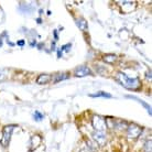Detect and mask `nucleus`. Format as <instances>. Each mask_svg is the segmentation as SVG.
<instances>
[{
    "label": "nucleus",
    "mask_w": 152,
    "mask_h": 152,
    "mask_svg": "<svg viewBox=\"0 0 152 152\" xmlns=\"http://www.w3.org/2000/svg\"><path fill=\"white\" fill-rule=\"evenodd\" d=\"M116 80L119 82V84H121L124 87L128 88V89H131V91H137L140 88V80L138 77H134V78H130L126 75L125 73H118Z\"/></svg>",
    "instance_id": "obj_1"
},
{
    "label": "nucleus",
    "mask_w": 152,
    "mask_h": 152,
    "mask_svg": "<svg viewBox=\"0 0 152 152\" xmlns=\"http://www.w3.org/2000/svg\"><path fill=\"white\" fill-rule=\"evenodd\" d=\"M15 125H8L4 128V130H2V137L0 139V143L2 145V147H7L9 145L12 131L15 130Z\"/></svg>",
    "instance_id": "obj_2"
},
{
    "label": "nucleus",
    "mask_w": 152,
    "mask_h": 152,
    "mask_svg": "<svg viewBox=\"0 0 152 152\" xmlns=\"http://www.w3.org/2000/svg\"><path fill=\"white\" fill-rule=\"evenodd\" d=\"M91 125L94 127L95 131H105L107 128V124H106V119L102 116H98V115H95L93 119H91Z\"/></svg>",
    "instance_id": "obj_3"
},
{
    "label": "nucleus",
    "mask_w": 152,
    "mask_h": 152,
    "mask_svg": "<svg viewBox=\"0 0 152 152\" xmlns=\"http://www.w3.org/2000/svg\"><path fill=\"white\" fill-rule=\"evenodd\" d=\"M141 131H142L141 127L134 125V124L130 125L129 127H128V129H127V136H128V139H129V140H134V139H137V138L141 134Z\"/></svg>",
    "instance_id": "obj_4"
},
{
    "label": "nucleus",
    "mask_w": 152,
    "mask_h": 152,
    "mask_svg": "<svg viewBox=\"0 0 152 152\" xmlns=\"http://www.w3.org/2000/svg\"><path fill=\"white\" fill-rule=\"evenodd\" d=\"M93 138L99 145H104L106 143V133L104 131H94Z\"/></svg>",
    "instance_id": "obj_5"
},
{
    "label": "nucleus",
    "mask_w": 152,
    "mask_h": 152,
    "mask_svg": "<svg viewBox=\"0 0 152 152\" xmlns=\"http://www.w3.org/2000/svg\"><path fill=\"white\" fill-rule=\"evenodd\" d=\"M75 75L77 77H84V76L91 75V71L88 69L87 66L82 65V66H78L77 69H75Z\"/></svg>",
    "instance_id": "obj_6"
},
{
    "label": "nucleus",
    "mask_w": 152,
    "mask_h": 152,
    "mask_svg": "<svg viewBox=\"0 0 152 152\" xmlns=\"http://www.w3.org/2000/svg\"><path fill=\"white\" fill-rule=\"evenodd\" d=\"M51 80H52V76L51 75H49V74H41V75H39V77L37 78V83L46 84V83H49Z\"/></svg>",
    "instance_id": "obj_7"
},
{
    "label": "nucleus",
    "mask_w": 152,
    "mask_h": 152,
    "mask_svg": "<svg viewBox=\"0 0 152 152\" xmlns=\"http://www.w3.org/2000/svg\"><path fill=\"white\" fill-rule=\"evenodd\" d=\"M76 24H77V27L80 28V30H82V31L87 30V28H88L87 21L84 19V18H78V19H76Z\"/></svg>",
    "instance_id": "obj_8"
},
{
    "label": "nucleus",
    "mask_w": 152,
    "mask_h": 152,
    "mask_svg": "<svg viewBox=\"0 0 152 152\" xmlns=\"http://www.w3.org/2000/svg\"><path fill=\"white\" fill-rule=\"evenodd\" d=\"M103 60L106 62V63H108V64H113L114 62H116L117 56H116L115 54H106V55H104Z\"/></svg>",
    "instance_id": "obj_9"
},
{
    "label": "nucleus",
    "mask_w": 152,
    "mask_h": 152,
    "mask_svg": "<svg viewBox=\"0 0 152 152\" xmlns=\"http://www.w3.org/2000/svg\"><path fill=\"white\" fill-rule=\"evenodd\" d=\"M91 97H106V98H111L113 96L108 93H105V91H99V93H96V94H91Z\"/></svg>",
    "instance_id": "obj_10"
},
{
    "label": "nucleus",
    "mask_w": 152,
    "mask_h": 152,
    "mask_svg": "<svg viewBox=\"0 0 152 152\" xmlns=\"http://www.w3.org/2000/svg\"><path fill=\"white\" fill-rule=\"evenodd\" d=\"M127 97H128V98L136 99V100H137V102H139V103H141V104H142V105H143V106L145 107V109H147V110H148L149 115H151V107L149 106L148 104H145V102H142V100H140V99H139V98H137V97H134V96H127Z\"/></svg>",
    "instance_id": "obj_11"
},
{
    "label": "nucleus",
    "mask_w": 152,
    "mask_h": 152,
    "mask_svg": "<svg viewBox=\"0 0 152 152\" xmlns=\"http://www.w3.org/2000/svg\"><path fill=\"white\" fill-rule=\"evenodd\" d=\"M67 78H69V75H67V74H57L53 78V82L54 83H57V82H60V80H67Z\"/></svg>",
    "instance_id": "obj_12"
},
{
    "label": "nucleus",
    "mask_w": 152,
    "mask_h": 152,
    "mask_svg": "<svg viewBox=\"0 0 152 152\" xmlns=\"http://www.w3.org/2000/svg\"><path fill=\"white\" fill-rule=\"evenodd\" d=\"M33 117H34V119L37 120V121H41L42 119L44 118V116H43V115H42L41 113H40V111L37 110L34 113V115H33Z\"/></svg>",
    "instance_id": "obj_13"
},
{
    "label": "nucleus",
    "mask_w": 152,
    "mask_h": 152,
    "mask_svg": "<svg viewBox=\"0 0 152 152\" xmlns=\"http://www.w3.org/2000/svg\"><path fill=\"white\" fill-rule=\"evenodd\" d=\"M145 150L149 152H151V140L147 141V143H145Z\"/></svg>",
    "instance_id": "obj_14"
},
{
    "label": "nucleus",
    "mask_w": 152,
    "mask_h": 152,
    "mask_svg": "<svg viewBox=\"0 0 152 152\" xmlns=\"http://www.w3.org/2000/svg\"><path fill=\"white\" fill-rule=\"evenodd\" d=\"M69 48H71V44H65V45L62 46V50H61V51H69Z\"/></svg>",
    "instance_id": "obj_15"
},
{
    "label": "nucleus",
    "mask_w": 152,
    "mask_h": 152,
    "mask_svg": "<svg viewBox=\"0 0 152 152\" xmlns=\"http://www.w3.org/2000/svg\"><path fill=\"white\" fill-rule=\"evenodd\" d=\"M17 44H18L19 46H23V45H24V41H23V40H21V41H19Z\"/></svg>",
    "instance_id": "obj_16"
},
{
    "label": "nucleus",
    "mask_w": 152,
    "mask_h": 152,
    "mask_svg": "<svg viewBox=\"0 0 152 152\" xmlns=\"http://www.w3.org/2000/svg\"><path fill=\"white\" fill-rule=\"evenodd\" d=\"M4 78V74L2 73V71H0V80H2Z\"/></svg>",
    "instance_id": "obj_17"
},
{
    "label": "nucleus",
    "mask_w": 152,
    "mask_h": 152,
    "mask_svg": "<svg viewBox=\"0 0 152 152\" xmlns=\"http://www.w3.org/2000/svg\"><path fill=\"white\" fill-rule=\"evenodd\" d=\"M61 56H62V51L58 50V51H57V57H61Z\"/></svg>",
    "instance_id": "obj_18"
},
{
    "label": "nucleus",
    "mask_w": 152,
    "mask_h": 152,
    "mask_svg": "<svg viewBox=\"0 0 152 152\" xmlns=\"http://www.w3.org/2000/svg\"><path fill=\"white\" fill-rule=\"evenodd\" d=\"M54 38H55V40H57V39H58V37H57V32H56V31H54Z\"/></svg>",
    "instance_id": "obj_19"
},
{
    "label": "nucleus",
    "mask_w": 152,
    "mask_h": 152,
    "mask_svg": "<svg viewBox=\"0 0 152 152\" xmlns=\"http://www.w3.org/2000/svg\"><path fill=\"white\" fill-rule=\"evenodd\" d=\"M147 77H149V78H151V75H150V72L147 73Z\"/></svg>",
    "instance_id": "obj_20"
},
{
    "label": "nucleus",
    "mask_w": 152,
    "mask_h": 152,
    "mask_svg": "<svg viewBox=\"0 0 152 152\" xmlns=\"http://www.w3.org/2000/svg\"><path fill=\"white\" fill-rule=\"evenodd\" d=\"M30 45H31V46L35 45V41H34V42H31V43H30Z\"/></svg>",
    "instance_id": "obj_21"
},
{
    "label": "nucleus",
    "mask_w": 152,
    "mask_h": 152,
    "mask_svg": "<svg viewBox=\"0 0 152 152\" xmlns=\"http://www.w3.org/2000/svg\"><path fill=\"white\" fill-rule=\"evenodd\" d=\"M0 46H2V41L0 40Z\"/></svg>",
    "instance_id": "obj_22"
}]
</instances>
